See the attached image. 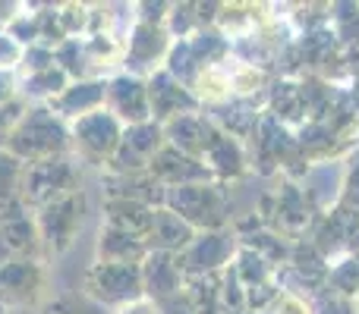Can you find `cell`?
<instances>
[{
  "label": "cell",
  "instance_id": "obj_1",
  "mask_svg": "<svg viewBox=\"0 0 359 314\" xmlns=\"http://www.w3.org/2000/svg\"><path fill=\"white\" fill-rule=\"evenodd\" d=\"M6 151L22 164L73 155L69 151V123H63L48 104H29L16 129L10 132Z\"/></svg>",
  "mask_w": 359,
  "mask_h": 314
},
{
  "label": "cell",
  "instance_id": "obj_2",
  "mask_svg": "<svg viewBox=\"0 0 359 314\" xmlns=\"http://www.w3.org/2000/svg\"><path fill=\"white\" fill-rule=\"evenodd\" d=\"M76 192H82V164L73 155L25 164L19 201H22L32 214L54 201H60V198H67V195H76Z\"/></svg>",
  "mask_w": 359,
  "mask_h": 314
},
{
  "label": "cell",
  "instance_id": "obj_3",
  "mask_svg": "<svg viewBox=\"0 0 359 314\" xmlns=\"http://www.w3.org/2000/svg\"><path fill=\"white\" fill-rule=\"evenodd\" d=\"M82 292L92 305L104 311H120L145 299L142 264H101L95 261L82 277Z\"/></svg>",
  "mask_w": 359,
  "mask_h": 314
},
{
  "label": "cell",
  "instance_id": "obj_4",
  "mask_svg": "<svg viewBox=\"0 0 359 314\" xmlns=\"http://www.w3.org/2000/svg\"><path fill=\"white\" fill-rule=\"evenodd\" d=\"M164 208L174 210L196 233H215L227 223V198L217 183H189L168 189Z\"/></svg>",
  "mask_w": 359,
  "mask_h": 314
},
{
  "label": "cell",
  "instance_id": "obj_5",
  "mask_svg": "<svg viewBox=\"0 0 359 314\" xmlns=\"http://www.w3.org/2000/svg\"><path fill=\"white\" fill-rule=\"evenodd\" d=\"M120 142H123V123L117 117H111L107 110H95L88 117L69 123V151L79 164L107 170Z\"/></svg>",
  "mask_w": 359,
  "mask_h": 314
},
{
  "label": "cell",
  "instance_id": "obj_6",
  "mask_svg": "<svg viewBox=\"0 0 359 314\" xmlns=\"http://www.w3.org/2000/svg\"><path fill=\"white\" fill-rule=\"evenodd\" d=\"M86 210H88L86 192H76V195H67L60 201L48 204V208L35 210L44 258H60V255H67L73 248L76 236L82 229V220H86Z\"/></svg>",
  "mask_w": 359,
  "mask_h": 314
},
{
  "label": "cell",
  "instance_id": "obj_7",
  "mask_svg": "<svg viewBox=\"0 0 359 314\" xmlns=\"http://www.w3.org/2000/svg\"><path fill=\"white\" fill-rule=\"evenodd\" d=\"M10 261H44L35 214L22 201L0 208V264Z\"/></svg>",
  "mask_w": 359,
  "mask_h": 314
},
{
  "label": "cell",
  "instance_id": "obj_8",
  "mask_svg": "<svg viewBox=\"0 0 359 314\" xmlns=\"http://www.w3.org/2000/svg\"><path fill=\"white\" fill-rule=\"evenodd\" d=\"M174 48V38L164 25L136 22L126 35V54H123V73H133L139 79H149L158 69H164L168 54Z\"/></svg>",
  "mask_w": 359,
  "mask_h": 314
},
{
  "label": "cell",
  "instance_id": "obj_9",
  "mask_svg": "<svg viewBox=\"0 0 359 314\" xmlns=\"http://www.w3.org/2000/svg\"><path fill=\"white\" fill-rule=\"evenodd\" d=\"M48 283V267L44 261H10L0 264V308H32L38 305Z\"/></svg>",
  "mask_w": 359,
  "mask_h": 314
},
{
  "label": "cell",
  "instance_id": "obj_10",
  "mask_svg": "<svg viewBox=\"0 0 359 314\" xmlns=\"http://www.w3.org/2000/svg\"><path fill=\"white\" fill-rule=\"evenodd\" d=\"M236 252V242L230 233L215 229V233H198L189 242L186 252L177 255L180 271L186 273V280H198V277H215L217 271L230 267V258Z\"/></svg>",
  "mask_w": 359,
  "mask_h": 314
},
{
  "label": "cell",
  "instance_id": "obj_11",
  "mask_svg": "<svg viewBox=\"0 0 359 314\" xmlns=\"http://www.w3.org/2000/svg\"><path fill=\"white\" fill-rule=\"evenodd\" d=\"M104 110L111 117H117L123 126H136L151 120L149 107V82L139 79L133 73L117 69L114 76H107V94H104Z\"/></svg>",
  "mask_w": 359,
  "mask_h": 314
},
{
  "label": "cell",
  "instance_id": "obj_12",
  "mask_svg": "<svg viewBox=\"0 0 359 314\" xmlns=\"http://www.w3.org/2000/svg\"><path fill=\"white\" fill-rule=\"evenodd\" d=\"M145 82H149V107H151V120L155 123L164 126L177 117H186V113H198V107H202L198 98L192 94V88L174 79L168 69H158Z\"/></svg>",
  "mask_w": 359,
  "mask_h": 314
},
{
  "label": "cell",
  "instance_id": "obj_13",
  "mask_svg": "<svg viewBox=\"0 0 359 314\" xmlns=\"http://www.w3.org/2000/svg\"><path fill=\"white\" fill-rule=\"evenodd\" d=\"M104 94H107V79H76L48 107L63 123H76V120L88 117L95 110H104Z\"/></svg>",
  "mask_w": 359,
  "mask_h": 314
},
{
  "label": "cell",
  "instance_id": "obj_14",
  "mask_svg": "<svg viewBox=\"0 0 359 314\" xmlns=\"http://www.w3.org/2000/svg\"><path fill=\"white\" fill-rule=\"evenodd\" d=\"M186 273L180 271L177 255L168 252H149L142 261V286L149 302H164L170 296H180L186 290Z\"/></svg>",
  "mask_w": 359,
  "mask_h": 314
},
{
  "label": "cell",
  "instance_id": "obj_15",
  "mask_svg": "<svg viewBox=\"0 0 359 314\" xmlns=\"http://www.w3.org/2000/svg\"><path fill=\"white\" fill-rule=\"evenodd\" d=\"M149 173L164 185V189H177V185H189V183H215V176L208 173V166L202 160L183 155V151L164 145L149 164Z\"/></svg>",
  "mask_w": 359,
  "mask_h": 314
},
{
  "label": "cell",
  "instance_id": "obj_16",
  "mask_svg": "<svg viewBox=\"0 0 359 314\" xmlns=\"http://www.w3.org/2000/svg\"><path fill=\"white\" fill-rule=\"evenodd\" d=\"M217 136V123L208 120L205 113H186V117H177L170 123H164V138H168L170 148L183 151V155L202 160L208 145L215 142Z\"/></svg>",
  "mask_w": 359,
  "mask_h": 314
},
{
  "label": "cell",
  "instance_id": "obj_17",
  "mask_svg": "<svg viewBox=\"0 0 359 314\" xmlns=\"http://www.w3.org/2000/svg\"><path fill=\"white\" fill-rule=\"evenodd\" d=\"M101 185H104V198H126V201H139V204H149V208H164V198H168V189L149 170L104 173Z\"/></svg>",
  "mask_w": 359,
  "mask_h": 314
},
{
  "label": "cell",
  "instance_id": "obj_18",
  "mask_svg": "<svg viewBox=\"0 0 359 314\" xmlns=\"http://www.w3.org/2000/svg\"><path fill=\"white\" fill-rule=\"evenodd\" d=\"M196 229L186 220H180L174 210L158 208L155 217H151V227L145 233V245L149 252H168V255H180L189 248V242L196 239Z\"/></svg>",
  "mask_w": 359,
  "mask_h": 314
},
{
  "label": "cell",
  "instance_id": "obj_19",
  "mask_svg": "<svg viewBox=\"0 0 359 314\" xmlns=\"http://www.w3.org/2000/svg\"><path fill=\"white\" fill-rule=\"evenodd\" d=\"M145 255H149L145 239L101 223L98 242H95V261H101V264H142Z\"/></svg>",
  "mask_w": 359,
  "mask_h": 314
},
{
  "label": "cell",
  "instance_id": "obj_20",
  "mask_svg": "<svg viewBox=\"0 0 359 314\" xmlns=\"http://www.w3.org/2000/svg\"><path fill=\"white\" fill-rule=\"evenodd\" d=\"M155 210L158 208H149V204H139V201H126V198H104V223L107 227L133 233V236H139V239H145Z\"/></svg>",
  "mask_w": 359,
  "mask_h": 314
},
{
  "label": "cell",
  "instance_id": "obj_21",
  "mask_svg": "<svg viewBox=\"0 0 359 314\" xmlns=\"http://www.w3.org/2000/svg\"><path fill=\"white\" fill-rule=\"evenodd\" d=\"M202 164L208 166V173L215 179H230V176H236V173H243V148H240V142H236L230 132L217 129L215 142L208 145Z\"/></svg>",
  "mask_w": 359,
  "mask_h": 314
},
{
  "label": "cell",
  "instance_id": "obj_22",
  "mask_svg": "<svg viewBox=\"0 0 359 314\" xmlns=\"http://www.w3.org/2000/svg\"><path fill=\"white\" fill-rule=\"evenodd\" d=\"M67 85H69V76L54 63L50 69H41V73L22 76V88H19V98H22L25 104H50V101H54Z\"/></svg>",
  "mask_w": 359,
  "mask_h": 314
},
{
  "label": "cell",
  "instance_id": "obj_23",
  "mask_svg": "<svg viewBox=\"0 0 359 314\" xmlns=\"http://www.w3.org/2000/svg\"><path fill=\"white\" fill-rule=\"evenodd\" d=\"M22 173L25 164L19 157H13L10 151H0V208L19 201V192H22Z\"/></svg>",
  "mask_w": 359,
  "mask_h": 314
},
{
  "label": "cell",
  "instance_id": "obj_24",
  "mask_svg": "<svg viewBox=\"0 0 359 314\" xmlns=\"http://www.w3.org/2000/svg\"><path fill=\"white\" fill-rule=\"evenodd\" d=\"M50 66H54V48H48V44H32V48L22 50L19 76L41 73V69H50Z\"/></svg>",
  "mask_w": 359,
  "mask_h": 314
},
{
  "label": "cell",
  "instance_id": "obj_25",
  "mask_svg": "<svg viewBox=\"0 0 359 314\" xmlns=\"http://www.w3.org/2000/svg\"><path fill=\"white\" fill-rule=\"evenodd\" d=\"M25 101H13V104H0V151L6 148V142H10V132L16 129V123L22 120L25 113Z\"/></svg>",
  "mask_w": 359,
  "mask_h": 314
},
{
  "label": "cell",
  "instance_id": "obj_26",
  "mask_svg": "<svg viewBox=\"0 0 359 314\" xmlns=\"http://www.w3.org/2000/svg\"><path fill=\"white\" fill-rule=\"evenodd\" d=\"M19 88H22V76L19 69H0V104H13L19 98Z\"/></svg>",
  "mask_w": 359,
  "mask_h": 314
},
{
  "label": "cell",
  "instance_id": "obj_27",
  "mask_svg": "<svg viewBox=\"0 0 359 314\" xmlns=\"http://www.w3.org/2000/svg\"><path fill=\"white\" fill-rule=\"evenodd\" d=\"M22 63V48L0 29V69H19Z\"/></svg>",
  "mask_w": 359,
  "mask_h": 314
},
{
  "label": "cell",
  "instance_id": "obj_28",
  "mask_svg": "<svg viewBox=\"0 0 359 314\" xmlns=\"http://www.w3.org/2000/svg\"><path fill=\"white\" fill-rule=\"evenodd\" d=\"M155 308H158V314H196L192 311V305H189L186 290L180 292V296H170V299H164V302H155Z\"/></svg>",
  "mask_w": 359,
  "mask_h": 314
},
{
  "label": "cell",
  "instance_id": "obj_29",
  "mask_svg": "<svg viewBox=\"0 0 359 314\" xmlns=\"http://www.w3.org/2000/svg\"><path fill=\"white\" fill-rule=\"evenodd\" d=\"M278 314H309V308H306V302L299 296L284 292V296L278 299Z\"/></svg>",
  "mask_w": 359,
  "mask_h": 314
},
{
  "label": "cell",
  "instance_id": "obj_30",
  "mask_svg": "<svg viewBox=\"0 0 359 314\" xmlns=\"http://www.w3.org/2000/svg\"><path fill=\"white\" fill-rule=\"evenodd\" d=\"M114 314H158V308H155V302H149V299H139V302L126 305V308H120Z\"/></svg>",
  "mask_w": 359,
  "mask_h": 314
},
{
  "label": "cell",
  "instance_id": "obj_31",
  "mask_svg": "<svg viewBox=\"0 0 359 314\" xmlns=\"http://www.w3.org/2000/svg\"><path fill=\"white\" fill-rule=\"evenodd\" d=\"M240 314H252V311H240Z\"/></svg>",
  "mask_w": 359,
  "mask_h": 314
},
{
  "label": "cell",
  "instance_id": "obj_32",
  "mask_svg": "<svg viewBox=\"0 0 359 314\" xmlns=\"http://www.w3.org/2000/svg\"><path fill=\"white\" fill-rule=\"evenodd\" d=\"M0 314H6V311H4V308H0Z\"/></svg>",
  "mask_w": 359,
  "mask_h": 314
}]
</instances>
